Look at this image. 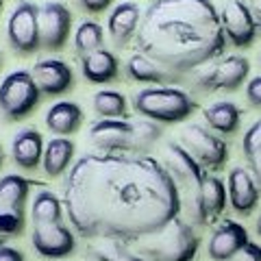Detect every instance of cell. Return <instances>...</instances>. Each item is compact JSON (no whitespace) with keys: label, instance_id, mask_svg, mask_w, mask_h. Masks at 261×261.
I'll list each match as a JSON object with an SVG mask.
<instances>
[{"label":"cell","instance_id":"6da1fadb","mask_svg":"<svg viewBox=\"0 0 261 261\" xmlns=\"http://www.w3.org/2000/svg\"><path fill=\"white\" fill-rule=\"evenodd\" d=\"M61 202L85 240L137 242L181 216L172 176L150 154H81L63 176Z\"/></svg>","mask_w":261,"mask_h":261},{"label":"cell","instance_id":"7a4b0ae2","mask_svg":"<svg viewBox=\"0 0 261 261\" xmlns=\"http://www.w3.org/2000/svg\"><path fill=\"white\" fill-rule=\"evenodd\" d=\"M135 44L137 53L185 76L218 59L226 48V35L211 0H150Z\"/></svg>","mask_w":261,"mask_h":261},{"label":"cell","instance_id":"3957f363","mask_svg":"<svg viewBox=\"0 0 261 261\" xmlns=\"http://www.w3.org/2000/svg\"><path fill=\"white\" fill-rule=\"evenodd\" d=\"M161 124L146 118L122 120H96L89 126V140L100 152L116 154H148L161 140Z\"/></svg>","mask_w":261,"mask_h":261},{"label":"cell","instance_id":"277c9868","mask_svg":"<svg viewBox=\"0 0 261 261\" xmlns=\"http://www.w3.org/2000/svg\"><path fill=\"white\" fill-rule=\"evenodd\" d=\"M163 166L172 176V181L181 196V214L192 226H205L200 211V190L205 183V168L196 161L178 142H168L163 152Z\"/></svg>","mask_w":261,"mask_h":261},{"label":"cell","instance_id":"5b68a950","mask_svg":"<svg viewBox=\"0 0 261 261\" xmlns=\"http://www.w3.org/2000/svg\"><path fill=\"white\" fill-rule=\"evenodd\" d=\"M198 246L200 238L194 226L183 216H176L161 231L137 240L135 252L148 261H194Z\"/></svg>","mask_w":261,"mask_h":261},{"label":"cell","instance_id":"8992f818","mask_svg":"<svg viewBox=\"0 0 261 261\" xmlns=\"http://www.w3.org/2000/svg\"><path fill=\"white\" fill-rule=\"evenodd\" d=\"M133 109L157 124H178L198 109L194 98L172 85L146 87L133 96Z\"/></svg>","mask_w":261,"mask_h":261},{"label":"cell","instance_id":"52a82bcc","mask_svg":"<svg viewBox=\"0 0 261 261\" xmlns=\"http://www.w3.org/2000/svg\"><path fill=\"white\" fill-rule=\"evenodd\" d=\"M42 100V92L31 70H13L0 83V116L7 122H20L29 118Z\"/></svg>","mask_w":261,"mask_h":261},{"label":"cell","instance_id":"ba28073f","mask_svg":"<svg viewBox=\"0 0 261 261\" xmlns=\"http://www.w3.org/2000/svg\"><path fill=\"white\" fill-rule=\"evenodd\" d=\"M178 144L209 172H218V170L226 166L228 159L226 142L205 124H198V122L185 124L181 135H178Z\"/></svg>","mask_w":261,"mask_h":261},{"label":"cell","instance_id":"9c48e42d","mask_svg":"<svg viewBox=\"0 0 261 261\" xmlns=\"http://www.w3.org/2000/svg\"><path fill=\"white\" fill-rule=\"evenodd\" d=\"M7 44L20 55L29 57L35 55L42 48V37H39V7L33 0H18L7 20Z\"/></svg>","mask_w":261,"mask_h":261},{"label":"cell","instance_id":"30bf717a","mask_svg":"<svg viewBox=\"0 0 261 261\" xmlns=\"http://www.w3.org/2000/svg\"><path fill=\"white\" fill-rule=\"evenodd\" d=\"M250 63L246 57L242 55H228L216 61L209 70H202L198 76L194 79L196 89L200 92H235L240 89L248 79Z\"/></svg>","mask_w":261,"mask_h":261},{"label":"cell","instance_id":"8fae6325","mask_svg":"<svg viewBox=\"0 0 261 261\" xmlns=\"http://www.w3.org/2000/svg\"><path fill=\"white\" fill-rule=\"evenodd\" d=\"M72 31V13L59 0L39 5V37L46 50H61Z\"/></svg>","mask_w":261,"mask_h":261},{"label":"cell","instance_id":"7c38bea8","mask_svg":"<svg viewBox=\"0 0 261 261\" xmlns=\"http://www.w3.org/2000/svg\"><path fill=\"white\" fill-rule=\"evenodd\" d=\"M220 22L226 39L238 48H248L257 39V24L244 0H226L220 9Z\"/></svg>","mask_w":261,"mask_h":261},{"label":"cell","instance_id":"4fadbf2b","mask_svg":"<svg viewBox=\"0 0 261 261\" xmlns=\"http://www.w3.org/2000/svg\"><path fill=\"white\" fill-rule=\"evenodd\" d=\"M31 244L39 257L46 259H63L70 257L76 248L74 231L63 222L59 224H39L33 226Z\"/></svg>","mask_w":261,"mask_h":261},{"label":"cell","instance_id":"5bb4252c","mask_svg":"<svg viewBox=\"0 0 261 261\" xmlns=\"http://www.w3.org/2000/svg\"><path fill=\"white\" fill-rule=\"evenodd\" d=\"M248 242V231L244 228V224L235 220H222L211 231L207 252L214 261H231Z\"/></svg>","mask_w":261,"mask_h":261},{"label":"cell","instance_id":"9a60e30c","mask_svg":"<svg viewBox=\"0 0 261 261\" xmlns=\"http://www.w3.org/2000/svg\"><path fill=\"white\" fill-rule=\"evenodd\" d=\"M42 96H63L74 85V72L61 59H42L31 68Z\"/></svg>","mask_w":261,"mask_h":261},{"label":"cell","instance_id":"2e32d148","mask_svg":"<svg viewBox=\"0 0 261 261\" xmlns=\"http://www.w3.org/2000/svg\"><path fill=\"white\" fill-rule=\"evenodd\" d=\"M226 192H228V202H231V207L238 216H250L259 205L261 190L257 181L252 178V174L248 172V168L235 166L228 172Z\"/></svg>","mask_w":261,"mask_h":261},{"label":"cell","instance_id":"e0dca14e","mask_svg":"<svg viewBox=\"0 0 261 261\" xmlns=\"http://www.w3.org/2000/svg\"><path fill=\"white\" fill-rule=\"evenodd\" d=\"M142 24V9L135 0H122L113 7V11L107 18V31L111 42L118 48H124L130 39L137 37Z\"/></svg>","mask_w":261,"mask_h":261},{"label":"cell","instance_id":"ac0fdd59","mask_svg":"<svg viewBox=\"0 0 261 261\" xmlns=\"http://www.w3.org/2000/svg\"><path fill=\"white\" fill-rule=\"evenodd\" d=\"M126 76L135 83H150V85H176L181 83L183 76L174 74V72L166 70L163 65L154 63L152 59H148L142 53H133L126 59Z\"/></svg>","mask_w":261,"mask_h":261},{"label":"cell","instance_id":"d6986e66","mask_svg":"<svg viewBox=\"0 0 261 261\" xmlns=\"http://www.w3.org/2000/svg\"><path fill=\"white\" fill-rule=\"evenodd\" d=\"M11 157L15 161V166L22 168V170H33L39 168L44 157V137L37 128H22L13 135V142H11Z\"/></svg>","mask_w":261,"mask_h":261},{"label":"cell","instance_id":"ffe728a7","mask_svg":"<svg viewBox=\"0 0 261 261\" xmlns=\"http://www.w3.org/2000/svg\"><path fill=\"white\" fill-rule=\"evenodd\" d=\"M85 122V113L81 109V105L72 100H59L50 105V109L46 111V126L55 137H70L79 133V128Z\"/></svg>","mask_w":261,"mask_h":261},{"label":"cell","instance_id":"44dd1931","mask_svg":"<svg viewBox=\"0 0 261 261\" xmlns=\"http://www.w3.org/2000/svg\"><path fill=\"white\" fill-rule=\"evenodd\" d=\"M33 183L27 176L5 174L0 176V214L27 216V202L31 198Z\"/></svg>","mask_w":261,"mask_h":261},{"label":"cell","instance_id":"7402d4cb","mask_svg":"<svg viewBox=\"0 0 261 261\" xmlns=\"http://www.w3.org/2000/svg\"><path fill=\"white\" fill-rule=\"evenodd\" d=\"M74 152H76V146L68 137H53V140H48L44 146V157H42L44 174L48 178L65 176L68 170L72 168V163H74Z\"/></svg>","mask_w":261,"mask_h":261},{"label":"cell","instance_id":"603a6c76","mask_svg":"<svg viewBox=\"0 0 261 261\" xmlns=\"http://www.w3.org/2000/svg\"><path fill=\"white\" fill-rule=\"evenodd\" d=\"M81 72L89 83L105 85L120 76V59L107 48H100L81 59Z\"/></svg>","mask_w":261,"mask_h":261},{"label":"cell","instance_id":"cb8c5ba5","mask_svg":"<svg viewBox=\"0 0 261 261\" xmlns=\"http://www.w3.org/2000/svg\"><path fill=\"white\" fill-rule=\"evenodd\" d=\"M202 118H205L207 126L218 135H233L240 128L242 111L235 102L231 100H220L209 107L202 109Z\"/></svg>","mask_w":261,"mask_h":261},{"label":"cell","instance_id":"d4e9b609","mask_svg":"<svg viewBox=\"0 0 261 261\" xmlns=\"http://www.w3.org/2000/svg\"><path fill=\"white\" fill-rule=\"evenodd\" d=\"M226 200H228V192L224 181L216 174H207L200 190V211L205 224L216 222L222 216V211L226 209Z\"/></svg>","mask_w":261,"mask_h":261},{"label":"cell","instance_id":"484cf974","mask_svg":"<svg viewBox=\"0 0 261 261\" xmlns=\"http://www.w3.org/2000/svg\"><path fill=\"white\" fill-rule=\"evenodd\" d=\"M63 202L61 198L57 196L53 190L48 187H39L33 196V202H31V220L33 224L39 226V224H59L63 222Z\"/></svg>","mask_w":261,"mask_h":261},{"label":"cell","instance_id":"4316f807","mask_svg":"<svg viewBox=\"0 0 261 261\" xmlns=\"http://www.w3.org/2000/svg\"><path fill=\"white\" fill-rule=\"evenodd\" d=\"M87 255L94 261H148L120 240H94L87 246Z\"/></svg>","mask_w":261,"mask_h":261},{"label":"cell","instance_id":"83f0119b","mask_svg":"<svg viewBox=\"0 0 261 261\" xmlns=\"http://www.w3.org/2000/svg\"><path fill=\"white\" fill-rule=\"evenodd\" d=\"M242 150L248 163V172L252 174V178L257 181L261 190V118L255 120L246 128L244 140H242Z\"/></svg>","mask_w":261,"mask_h":261},{"label":"cell","instance_id":"f1b7e54d","mask_svg":"<svg viewBox=\"0 0 261 261\" xmlns=\"http://www.w3.org/2000/svg\"><path fill=\"white\" fill-rule=\"evenodd\" d=\"M92 107L105 120H122L128 116L126 98L120 92H113V89H100V92H96L92 98Z\"/></svg>","mask_w":261,"mask_h":261},{"label":"cell","instance_id":"f546056e","mask_svg":"<svg viewBox=\"0 0 261 261\" xmlns=\"http://www.w3.org/2000/svg\"><path fill=\"white\" fill-rule=\"evenodd\" d=\"M105 44V31L98 22L85 20L79 24V29L74 33V55L76 57H87L96 50H100Z\"/></svg>","mask_w":261,"mask_h":261},{"label":"cell","instance_id":"4dcf8cb0","mask_svg":"<svg viewBox=\"0 0 261 261\" xmlns=\"http://www.w3.org/2000/svg\"><path fill=\"white\" fill-rule=\"evenodd\" d=\"M27 216H15V214H0V238H15L24 231Z\"/></svg>","mask_w":261,"mask_h":261},{"label":"cell","instance_id":"1f68e13d","mask_svg":"<svg viewBox=\"0 0 261 261\" xmlns=\"http://www.w3.org/2000/svg\"><path fill=\"white\" fill-rule=\"evenodd\" d=\"M246 98L252 109H261V76H252L246 83Z\"/></svg>","mask_w":261,"mask_h":261},{"label":"cell","instance_id":"d6a6232c","mask_svg":"<svg viewBox=\"0 0 261 261\" xmlns=\"http://www.w3.org/2000/svg\"><path fill=\"white\" fill-rule=\"evenodd\" d=\"M85 13H102L113 5V0H74Z\"/></svg>","mask_w":261,"mask_h":261},{"label":"cell","instance_id":"836d02e7","mask_svg":"<svg viewBox=\"0 0 261 261\" xmlns=\"http://www.w3.org/2000/svg\"><path fill=\"white\" fill-rule=\"evenodd\" d=\"M231 261H261V246L255 242H248Z\"/></svg>","mask_w":261,"mask_h":261},{"label":"cell","instance_id":"e575fe53","mask_svg":"<svg viewBox=\"0 0 261 261\" xmlns=\"http://www.w3.org/2000/svg\"><path fill=\"white\" fill-rule=\"evenodd\" d=\"M0 261H27V259H24V252L22 250L0 244Z\"/></svg>","mask_w":261,"mask_h":261},{"label":"cell","instance_id":"d590c367","mask_svg":"<svg viewBox=\"0 0 261 261\" xmlns=\"http://www.w3.org/2000/svg\"><path fill=\"white\" fill-rule=\"evenodd\" d=\"M250 13H252V18H255L257 29L261 31V0H252V5H250Z\"/></svg>","mask_w":261,"mask_h":261},{"label":"cell","instance_id":"8d00e7d4","mask_svg":"<svg viewBox=\"0 0 261 261\" xmlns=\"http://www.w3.org/2000/svg\"><path fill=\"white\" fill-rule=\"evenodd\" d=\"M255 228H257V235L261 238V214L257 216V222H255Z\"/></svg>","mask_w":261,"mask_h":261},{"label":"cell","instance_id":"74e56055","mask_svg":"<svg viewBox=\"0 0 261 261\" xmlns=\"http://www.w3.org/2000/svg\"><path fill=\"white\" fill-rule=\"evenodd\" d=\"M0 166H3V148H0Z\"/></svg>","mask_w":261,"mask_h":261},{"label":"cell","instance_id":"f35d334b","mask_svg":"<svg viewBox=\"0 0 261 261\" xmlns=\"http://www.w3.org/2000/svg\"><path fill=\"white\" fill-rule=\"evenodd\" d=\"M3 5H5V0H0V13H3Z\"/></svg>","mask_w":261,"mask_h":261},{"label":"cell","instance_id":"ab89813d","mask_svg":"<svg viewBox=\"0 0 261 261\" xmlns=\"http://www.w3.org/2000/svg\"><path fill=\"white\" fill-rule=\"evenodd\" d=\"M0 65H3V57H0Z\"/></svg>","mask_w":261,"mask_h":261}]
</instances>
